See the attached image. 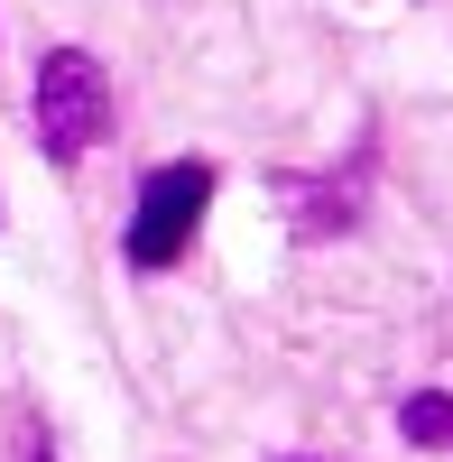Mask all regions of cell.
Instances as JSON below:
<instances>
[{"label": "cell", "mask_w": 453, "mask_h": 462, "mask_svg": "<svg viewBox=\"0 0 453 462\" xmlns=\"http://www.w3.org/2000/svg\"><path fill=\"white\" fill-rule=\"evenodd\" d=\"M398 435L426 444V453H453V398H444V389H417V398L398 407Z\"/></svg>", "instance_id": "3"}, {"label": "cell", "mask_w": 453, "mask_h": 462, "mask_svg": "<svg viewBox=\"0 0 453 462\" xmlns=\"http://www.w3.org/2000/svg\"><path fill=\"white\" fill-rule=\"evenodd\" d=\"M111 139V74L84 47H56L37 65V148L47 158H84Z\"/></svg>", "instance_id": "1"}, {"label": "cell", "mask_w": 453, "mask_h": 462, "mask_svg": "<svg viewBox=\"0 0 453 462\" xmlns=\"http://www.w3.org/2000/svg\"><path fill=\"white\" fill-rule=\"evenodd\" d=\"M28 462H56V453H28Z\"/></svg>", "instance_id": "5"}, {"label": "cell", "mask_w": 453, "mask_h": 462, "mask_svg": "<svg viewBox=\"0 0 453 462\" xmlns=\"http://www.w3.org/2000/svg\"><path fill=\"white\" fill-rule=\"evenodd\" d=\"M213 204V158H176L139 185V213H130V268H176L195 222Z\"/></svg>", "instance_id": "2"}, {"label": "cell", "mask_w": 453, "mask_h": 462, "mask_svg": "<svg viewBox=\"0 0 453 462\" xmlns=\"http://www.w3.org/2000/svg\"><path fill=\"white\" fill-rule=\"evenodd\" d=\"M296 231H306V241L352 231V195H343V185H296Z\"/></svg>", "instance_id": "4"}]
</instances>
